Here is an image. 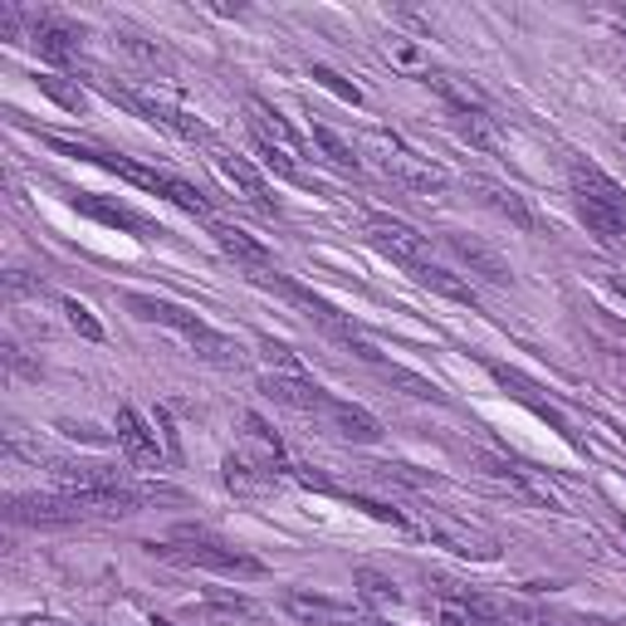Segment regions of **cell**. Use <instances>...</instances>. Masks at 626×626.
Masks as SVG:
<instances>
[{
	"instance_id": "obj_29",
	"label": "cell",
	"mask_w": 626,
	"mask_h": 626,
	"mask_svg": "<svg viewBox=\"0 0 626 626\" xmlns=\"http://www.w3.org/2000/svg\"><path fill=\"white\" fill-rule=\"evenodd\" d=\"M39 88H45L49 98H54L59 108H68V113H84L88 108V98H84V88H74V84H64L59 74H39Z\"/></svg>"
},
{
	"instance_id": "obj_20",
	"label": "cell",
	"mask_w": 626,
	"mask_h": 626,
	"mask_svg": "<svg viewBox=\"0 0 626 626\" xmlns=\"http://www.w3.org/2000/svg\"><path fill=\"white\" fill-rule=\"evenodd\" d=\"M225 485L240 489V494H260V489L274 485V465H254L245 455H230L225 460Z\"/></svg>"
},
{
	"instance_id": "obj_25",
	"label": "cell",
	"mask_w": 626,
	"mask_h": 626,
	"mask_svg": "<svg viewBox=\"0 0 626 626\" xmlns=\"http://www.w3.org/2000/svg\"><path fill=\"white\" fill-rule=\"evenodd\" d=\"M313 142H318L323 147V156H328V162L333 166H338V172H358V152H352V147L348 142H342V137L338 133H333V127H323V123H313Z\"/></svg>"
},
{
	"instance_id": "obj_9",
	"label": "cell",
	"mask_w": 626,
	"mask_h": 626,
	"mask_svg": "<svg viewBox=\"0 0 626 626\" xmlns=\"http://www.w3.org/2000/svg\"><path fill=\"white\" fill-rule=\"evenodd\" d=\"M567 181H573L577 201H592V205H606V211L626 215V191L612 181V176L602 172V166H592V162H573V166H567Z\"/></svg>"
},
{
	"instance_id": "obj_39",
	"label": "cell",
	"mask_w": 626,
	"mask_h": 626,
	"mask_svg": "<svg viewBox=\"0 0 626 626\" xmlns=\"http://www.w3.org/2000/svg\"><path fill=\"white\" fill-rule=\"evenodd\" d=\"M616 25H622V29H626V10H622V15H616Z\"/></svg>"
},
{
	"instance_id": "obj_35",
	"label": "cell",
	"mask_w": 626,
	"mask_h": 626,
	"mask_svg": "<svg viewBox=\"0 0 626 626\" xmlns=\"http://www.w3.org/2000/svg\"><path fill=\"white\" fill-rule=\"evenodd\" d=\"M440 626H479L460 602H440Z\"/></svg>"
},
{
	"instance_id": "obj_26",
	"label": "cell",
	"mask_w": 626,
	"mask_h": 626,
	"mask_svg": "<svg viewBox=\"0 0 626 626\" xmlns=\"http://www.w3.org/2000/svg\"><path fill=\"white\" fill-rule=\"evenodd\" d=\"M455 117H460V137H470V142L485 147V152H494V147H499V137H494V127H489L485 108H470V113H455Z\"/></svg>"
},
{
	"instance_id": "obj_28",
	"label": "cell",
	"mask_w": 626,
	"mask_h": 626,
	"mask_svg": "<svg viewBox=\"0 0 626 626\" xmlns=\"http://www.w3.org/2000/svg\"><path fill=\"white\" fill-rule=\"evenodd\" d=\"M117 45L127 49V54H137L142 64H172V54H166L156 39H147V35H137V29H117Z\"/></svg>"
},
{
	"instance_id": "obj_37",
	"label": "cell",
	"mask_w": 626,
	"mask_h": 626,
	"mask_svg": "<svg viewBox=\"0 0 626 626\" xmlns=\"http://www.w3.org/2000/svg\"><path fill=\"white\" fill-rule=\"evenodd\" d=\"M20 626H78V622H64V616H25Z\"/></svg>"
},
{
	"instance_id": "obj_5",
	"label": "cell",
	"mask_w": 626,
	"mask_h": 626,
	"mask_svg": "<svg viewBox=\"0 0 626 626\" xmlns=\"http://www.w3.org/2000/svg\"><path fill=\"white\" fill-rule=\"evenodd\" d=\"M367 235H372V245H377L381 254H391V260L406 264V270L426 264V235H416L406 221H391V215H372V221H367Z\"/></svg>"
},
{
	"instance_id": "obj_15",
	"label": "cell",
	"mask_w": 626,
	"mask_h": 626,
	"mask_svg": "<svg viewBox=\"0 0 626 626\" xmlns=\"http://www.w3.org/2000/svg\"><path fill=\"white\" fill-rule=\"evenodd\" d=\"M215 166H221V172H225V181H235V186H240V191L250 196V201L260 205V211H274L270 181H264V176L254 172V166L245 162V156H235V152H221V147H215Z\"/></svg>"
},
{
	"instance_id": "obj_4",
	"label": "cell",
	"mask_w": 626,
	"mask_h": 626,
	"mask_svg": "<svg viewBox=\"0 0 626 626\" xmlns=\"http://www.w3.org/2000/svg\"><path fill=\"white\" fill-rule=\"evenodd\" d=\"M284 612L303 626H377V616L352 612V606L333 602V597H313V592H289L284 597Z\"/></svg>"
},
{
	"instance_id": "obj_14",
	"label": "cell",
	"mask_w": 626,
	"mask_h": 626,
	"mask_svg": "<svg viewBox=\"0 0 626 626\" xmlns=\"http://www.w3.org/2000/svg\"><path fill=\"white\" fill-rule=\"evenodd\" d=\"M323 421H328L333 430H338L342 440H358V446H372V440H381V421L372 416V411L352 406V401H328V411H323Z\"/></svg>"
},
{
	"instance_id": "obj_6",
	"label": "cell",
	"mask_w": 626,
	"mask_h": 626,
	"mask_svg": "<svg viewBox=\"0 0 626 626\" xmlns=\"http://www.w3.org/2000/svg\"><path fill=\"white\" fill-rule=\"evenodd\" d=\"M123 103H133L142 117H152V123H162L166 133H176L181 142H191V147H215V137H211V127L205 123H196L191 113H181V108H172V103H162V98H147V93H123Z\"/></svg>"
},
{
	"instance_id": "obj_13",
	"label": "cell",
	"mask_w": 626,
	"mask_h": 626,
	"mask_svg": "<svg viewBox=\"0 0 626 626\" xmlns=\"http://www.w3.org/2000/svg\"><path fill=\"white\" fill-rule=\"evenodd\" d=\"M117 446L127 450L133 465H162V446H156V430L137 416L133 406L117 411Z\"/></svg>"
},
{
	"instance_id": "obj_7",
	"label": "cell",
	"mask_w": 626,
	"mask_h": 626,
	"mask_svg": "<svg viewBox=\"0 0 626 626\" xmlns=\"http://www.w3.org/2000/svg\"><path fill=\"white\" fill-rule=\"evenodd\" d=\"M260 391L270 401H279V406H289V411H313V416H323L328 411V391L318 387V381H309V377H284V372H270V377H260Z\"/></svg>"
},
{
	"instance_id": "obj_30",
	"label": "cell",
	"mask_w": 626,
	"mask_h": 626,
	"mask_svg": "<svg viewBox=\"0 0 626 626\" xmlns=\"http://www.w3.org/2000/svg\"><path fill=\"white\" fill-rule=\"evenodd\" d=\"M254 147H260V156H264V166H270V172H279L284 181H303V172H299V166H293V152H284V147H274L270 137H260V133H254Z\"/></svg>"
},
{
	"instance_id": "obj_8",
	"label": "cell",
	"mask_w": 626,
	"mask_h": 626,
	"mask_svg": "<svg viewBox=\"0 0 626 626\" xmlns=\"http://www.w3.org/2000/svg\"><path fill=\"white\" fill-rule=\"evenodd\" d=\"M10 518L15 524H74V518H84V509H78L74 494H20L10 499Z\"/></svg>"
},
{
	"instance_id": "obj_16",
	"label": "cell",
	"mask_w": 626,
	"mask_h": 626,
	"mask_svg": "<svg viewBox=\"0 0 626 626\" xmlns=\"http://www.w3.org/2000/svg\"><path fill=\"white\" fill-rule=\"evenodd\" d=\"M127 309H133L137 318H147V323H162V328H176L181 338L196 328V323H201L191 309H181V303H166V299H152V293H133V299H127Z\"/></svg>"
},
{
	"instance_id": "obj_1",
	"label": "cell",
	"mask_w": 626,
	"mask_h": 626,
	"mask_svg": "<svg viewBox=\"0 0 626 626\" xmlns=\"http://www.w3.org/2000/svg\"><path fill=\"white\" fill-rule=\"evenodd\" d=\"M152 553H166V558H176V563H191V567H211V573H230V577H260L264 573L260 558L221 543V538L205 534V528H176L166 543H152Z\"/></svg>"
},
{
	"instance_id": "obj_34",
	"label": "cell",
	"mask_w": 626,
	"mask_h": 626,
	"mask_svg": "<svg viewBox=\"0 0 626 626\" xmlns=\"http://www.w3.org/2000/svg\"><path fill=\"white\" fill-rule=\"evenodd\" d=\"M64 313H68V323H74L78 333H84L88 342H103V323L88 313V303H78V299H64Z\"/></svg>"
},
{
	"instance_id": "obj_24",
	"label": "cell",
	"mask_w": 626,
	"mask_h": 626,
	"mask_svg": "<svg viewBox=\"0 0 626 626\" xmlns=\"http://www.w3.org/2000/svg\"><path fill=\"white\" fill-rule=\"evenodd\" d=\"M577 215H583V225L592 235H602V240H622L626 235V215L606 211V205H592V201H577Z\"/></svg>"
},
{
	"instance_id": "obj_19",
	"label": "cell",
	"mask_w": 626,
	"mask_h": 626,
	"mask_svg": "<svg viewBox=\"0 0 626 626\" xmlns=\"http://www.w3.org/2000/svg\"><path fill=\"white\" fill-rule=\"evenodd\" d=\"M250 133L270 137V142L284 147V152H299V133H293V127L284 123L270 103H264V98H250Z\"/></svg>"
},
{
	"instance_id": "obj_41",
	"label": "cell",
	"mask_w": 626,
	"mask_h": 626,
	"mask_svg": "<svg viewBox=\"0 0 626 626\" xmlns=\"http://www.w3.org/2000/svg\"><path fill=\"white\" fill-rule=\"evenodd\" d=\"M377 626H381V622H377Z\"/></svg>"
},
{
	"instance_id": "obj_3",
	"label": "cell",
	"mask_w": 626,
	"mask_h": 626,
	"mask_svg": "<svg viewBox=\"0 0 626 626\" xmlns=\"http://www.w3.org/2000/svg\"><path fill=\"white\" fill-rule=\"evenodd\" d=\"M421 528H426V534L436 538L440 548H450V553L470 558V563H494V558H499V543H494L489 534H479V528L460 524V518H450V514H436V509L421 518Z\"/></svg>"
},
{
	"instance_id": "obj_18",
	"label": "cell",
	"mask_w": 626,
	"mask_h": 626,
	"mask_svg": "<svg viewBox=\"0 0 626 626\" xmlns=\"http://www.w3.org/2000/svg\"><path fill=\"white\" fill-rule=\"evenodd\" d=\"M446 245H450V250H455L475 274H485V279H494V284H509V279H514V270H509V264L499 260V254L489 250V245L465 240V235H446Z\"/></svg>"
},
{
	"instance_id": "obj_2",
	"label": "cell",
	"mask_w": 626,
	"mask_h": 626,
	"mask_svg": "<svg viewBox=\"0 0 626 626\" xmlns=\"http://www.w3.org/2000/svg\"><path fill=\"white\" fill-rule=\"evenodd\" d=\"M372 156H377V166L387 176H397L401 186H411V191H440L446 186V172H440L436 162H426V156H416L406 142H397V137H372Z\"/></svg>"
},
{
	"instance_id": "obj_32",
	"label": "cell",
	"mask_w": 626,
	"mask_h": 626,
	"mask_svg": "<svg viewBox=\"0 0 626 626\" xmlns=\"http://www.w3.org/2000/svg\"><path fill=\"white\" fill-rule=\"evenodd\" d=\"M166 196H172L181 211L201 215V221L211 215V201H205V191H201V186H191V181H181V176H172V191H166Z\"/></svg>"
},
{
	"instance_id": "obj_17",
	"label": "cell",
	"mask_w": 626,
	"mask_h": 626,
	"mask_svg": "<svg viewBox=\"0 0 626 626\" xmlns=\"http://www.w3.org/2000/svg\"><path fill=\"white\" fill-rule=\"evenodd\" d=\"M186 342H191V352L201 362H211V367H235V362H240V342L215 333L211 323H196V328L186 333Z\"/></svg>"
},
{
	"instance_id": "obj_27",
	"label": "cell",
	"mask_w": 626,
	"mask_h": 626,
	"mask_svg": "<svg viewBox=\"0 0 626 626\" xmlns=\"http://www.w3.org/2000/svg\"><path fill=\"white\" fill-rule=\"evenodd\" d=\"M381 377H387L391 387H401V391H406V397H416V401H440L436 381L416 377V372H406V367H381Z\"/></svg>"
},
{
	"instance_id": "obj_23",
	"label": "cell",
	"mask_w": 626,
	"mask_h": 626,
	"mask_svg": "<svg viewBox=\"0 0 626 626\" xmlns=\"http://www.w3.org/2000/svg\"><path fill=\"white\" fill-rule=\"evenodd\" d=\"M74 205L88 215H98V221L117 225V230H147V221L137 211H127V205H108V201H98V196H74Z\"/></svg>"
},
{
	"instance_id": "obj_10",
	"label": "cell",
	"mask_w": 626,
	"mask_h": 626,
	"mask_svg": "<svg viewBox=\"0 0 626 626\" xmlns=\"http://www.w3.org/2000/svg\"><path fill=\"white\" fill-rule=\"evenodd\" d=\"M29 45H35L39 59H49V64H68V59L78 54V29L54 15H35L29 20Z\"/></svg>"
},
{
	"instance_id": "obj_22",
	"label": "cell",
	"mask_w": 626,
	"mask_h": 626,
	"mask_svg": "<svg viewBox=\"0 0 626 626\" xmlns=\"http://www.w3.org/2000/svg\"><path fill=\"white\" fill-rule=\"evenodd\" d=\"M352 583H358V592H362V602H367V606H397L401 602L397 583H391L387 573H377V567H358Z\"/></svg>"
},
{
	"instance_id": "obj_11",
	"label": "cell",
	"mask_w": 626,
	"mask_h": 626,
	"mask_svg": "<svg viewBox=\"0 0 626 626\" xmlns=\"http://www.w3.org/2000/svg\"><path fill=\"white\" fill-rule=\"evenodd\" d=\"M470 186H475V191H479V201H485L494 215H504L509 225H518V230H528V235H534V230H543V221H538V215H534V205H528L524 196L514 191V186L479 181V176H475V181H470Z\"/></svg>"
},
{
	"instance_id": "obj_12",
	"label": "cell",
	"mask_w": 626,
	"mask_h": 626,
	"mask_svg": "<svg viewBox=\"0 0 626 626\" xmlns=\"http://www.w3.org/2000/svg\"><path fill=\"white\" fill-rule=\"evenodd\" d=\"M211 235H215V245H221V250L230 254L235 264H245V270H254V274H260V279L274 270V254L264 250V245L254 240V235H245L240 225H221V221H211Z\"/></svg>"
},
{
	"instance_id": "obj_40",
	"label": "cell",
	"mask_w": 626,
	"mask_h": 626,
	"mask_svg": "<svg viewBox=\"0 0 626 626\" xmlns=\"http://www.w3.org/2000/svg\"><path fill=\"white\" fill-rule=\"evenodd\" d=\"M543 626H573V622H543Z\"/></svg>"
},
{
	"instance_id": "obj_38",
	"label": "cell",
	"mask_w": 626,
	"mask_h": 626,
	"mask_svg": "<svg viewBox=\"0 0 626 626\" xmlns=\"http://www.w3.org/2000/svg\"><path fill=\"white\" fill-rule=\"evenodd\" d=\"M606 289H612L616 299H626V274H606Z\"/></svg>"
},
{
	"instance_id": "obj_21",
	"label": "cell",
	"mask_w": 626,
	"mask_h": 626,
	"mask_svg": "<svg viewBox=\"0 0 626 626\" xmlns=\"http://www.w3.org/2000/svg\"><path fill=\"white\" fill-rule=\"evenodd\" d=\"M411 274H416V279L426 284V289L446 293V299H455V303H475V289H470V284L460 279L455 270H440V264H430V260H426V264H416Z\"/></svg>"
},
{
	"instance_id": "obj_33",
	"label": "cell",
	"mask_w": 626,
	"mask_h": 626,
	"mask_svg": "<svg viewBox=\"0 0 626 626\" xmlns=\"http://www.w3.org/2000/svg\"><path fill=\"white\" fill-rule=\"evenodd\" d=\"M313 84H323V88H328V93H338L342 103H352V108L362 103V88H358V84H348V78H342V74H333L328 64H313Z\"/></svg>"
},
{
	"instance_id": "obj_31",
	"label": "cell",
	"mask_w": 626,
	"mask_h": 626,
	"mask_svg": "<svg viewBox=\"0 0 626 626\" xmlns=\"http://www.w3.org/2000/svg\"><path fill=\"white\" fill-rule=\"evenodd\" d=\"M260 358L270 362V367H279L284 377H309V372H303V362L293 358V348H284V342H274V338H260Z\"/></svg>"
},
{
	"instance_id": "obj_36",
	"label": "cell",
	"mask_w": 626,
	"mask_h": 626,
	"mask_svg": "<svg viewBox=\"0 0 626 626\" xmlns=\"http://www.w3.org/2000/svg\"><path fill=\"white\" fill-rule=\"evenodd\" d=\"M0 39H20V15L10 5H0Z\"/></svg>"
}]
</instances>
